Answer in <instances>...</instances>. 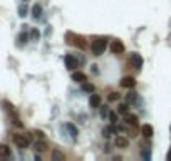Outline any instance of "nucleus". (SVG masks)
<instances>
[{
    "mask_svg": "<svg viewBox=\"0 0 171 161\" xmlns=\"http://www.w3.org/2000/svg\"><path fill=\"white\" fill-rule=\"evenodd\" d=\"M106 47H107V40L102 39V37H97L91 42V50H92L94 55H102Z\"/></svg>",
    "mask_w": 171,
    "mask_h": 161,
    "instance_id": "obj_1",
    "label": "nucleus"
},
{
    "mask_svg": "<svg viewBox=\"0 0 171 161\" xmlns=\"http://www.w3.org/2000/svg\"><path fill=\"white\" fill-rule=\"evenodd\" d=\"M13 143H15L17 148L25 149V148H29L30 141H29V138H27L25 134H15V136H13Z\"/></svg>",
    "mask_w": 171,
    "mask_h": 161,
    "instance_id": "obj_2",
    "label": "nucleus"
},
{
    "mask_svg": "<svg viewBox=\"0 0 171 161\" xmlns=\"http://www.w3.org/2000/svg\"><path fill=\"white\" fill-rule=\"evenodd\" d=\"M129 62H131V66H133L134 69H141V67H143V57H141L139 54L133 52V54H131Z\"/></svg>",
    "mask_w": 171,
    "mask_h": 161,
    "instance_id": "obj_3",
    "label": "nucleus"
},
{
    "mask_svg": "<svg viewBox=\"0 0 171 161\" xmlns=\"http://www.w3.org/2000/svg\"><path fill=\"white\" fill-rule=\"evenodd\" d=\"M64 62H66V67L69 70H74L77 69V59L74 55H70V54H67L66 57H64Z\"/></svg>",
    "mask_w": 171,
    "mask_h": 161,
    "instance_id": "obj_4",
    "label": "nucleus"
},
{
    "mask_svg": "<svg viewBox=\"0 0 171 161\" xmlns=\"http://www.w3.org/2000/svg\"><path fill=\"white\" fill-rule=\"evenodd\" d=\"M121 86L126 87V89H133L134 86H136V79H134L133 76H126L121 79Z\"/></svg>",
    "mask_w": 171,
    "mask_h": 161,
    "instance_id": "obj_5",
    "label": "nucleus"
},
{
    "mask_svg": "<svg viewBox=\"0 0 171 161\" xmlns=\"http://www.w3.org/2000/svg\"><path fill=\"white\" fill-rule=\"evenodd\" d=\"M111 52L112 54H123L124 52V44L121 40H112L111 42Z\"/></svg>",
    "mask_w": 171,
    "mask_h": 161,
    "instance_id": "obj_6",
    "label": "nucleus"
},
{
    "mask_svg": "<svg viewBox=\"0 0 171 161\" xmlns=\"http://www.w3.org/2000/svg\"><path fill=\"white\" fill-rule=\"evenodd\" d=\"M101 102H102V99H101L99 94H91V97H89V106L91 107L97 109V107H101Z\"/></svg>",
    "mask_w": 171,
    "mask_h": 161,
    "instance_id": "obj_7",
    "label": "nucleus"
},
{
    "mask_svg": "<svg viewBox=\"0 0 171 161\" xmlns=\"http://www.w3.org/2000/svg\"><path fill=\"white\" fill-rule=\"evenodd\" d=\"M74 45L76 47H79V49H87V42H86V39H84L82 35H74Z\"/></svg>",
    "mask_w": 171,
    "mask_h": 161,
    "instance_id": "obj_8",
    "label": "nucleus"
},
{
    "mask_svg": "<svg viewBox=\"0 0 171 161\" xmlns=\"http://www.w3.org/2000/svg\"><path fill=\"white\" fill-rule=\"evenodd\" d=\"M124 121H126V124H129V126H133V127L137 126V116H134V114L126 113L124 114Z\"/></svg>",
    "mask_w": 171,
    "mask_h": 161,
    "instance_id": "obj_9",
    "label": "nucleus"
},
{
    "mask_svg": "<svg viewBox=\"0 0 171 161\" xmlns=\"http://www.w3.org/2000/svg\"><path fill=\"white\" fill-rule=\"evenodd\" d=\"M141 133H143V136L151 138L154 134V129H153V126H151V124H143V126H141Z\"/></svg>",
    "mask_w": 171,
    "mask_h": 161,
    "instance_id": "obj_10",
    "label": "nucleus"
},
{
    "mask_svg": "<svg viewBox=\"0 0 171 161\" xmlns=\"http://www.w3.org/2000/svg\"><path fill=\"white\" fill-rule=\"evenodd\" d=\"M72 80H76V82H80V84H82V82H86V80H87V76H86L84 72H80V70H77V72L72 74Z\"/></svg>",
    "mask_w": 171,
    "mask_h": 161,
    "instance_id": "obj_11",
    "label": "nucleus"
},
{
    "mask_svg": "<svg viewBox=\"0 0 171 161\" xmlns=\"http://www.w3.org/2000/svg\"><path fill=\"white\" fill-rule=\"evenodd\" d=\"M114 144H116L117 148H123V149L129 146V143H127V139H126L124 136H117L116 139H114Z\"/></svg>",
    "mask_w": 171,
    "mask_h": 161,
    "instance_id": "obj_12",
    "label": "nucleus"
},
{
    "mask_svg": "<svg viewBox=\"0 0 171 161\" xmlns=\"http://www.w3.org/2000/svg\"><path fill=\"white\" fill-rule=\"evenodd\" d=\"M34 148H35V151H39V153H44V151H47V148H49V146H47V143H45V141H42V139H40V141H35Z\"/></svg>",
    "mask_w": 171,
    "mask_h": 161,
    "instance_id": "obj_13",
    "label": "nucleus"
},
{
    "mask_svg": "<svg viewBox=\"0 0 171 161\" xmlns=\"http://www.w3.org/2000/svg\"><path fill=\"white\" fill-rule=\"evenodd\" d=\"M10 156V148L7 144H0V158H9Z\"/></svg>",
    "mask_w": 171,
    "mask_h": 161,
    "instance_id": "obj_14",
    "label": "nucleus"
},
{
    "mask_svg": "<svg viewBox=\"0 0 171 161\" xmlns=\"http://www.w3.org/2000/svg\"><path fill=\"white\" fill-rule=\"evenodd\" d=\"M66 129L69 131V134H70L72 138H77V134H79V133H77V127L74 126V124H70V123L66 124Z\"/></svg>",
    "mask_w": 171,
    "mask_h": 161,
    "instance_id": "obj_15",
    "label": "nucleus"
},
{
    "mask_svg": "<svg viewBox=\"0 0 171 161\" xmlns=\"http://www.w3.org/2000/svg\"><path fill=\"white\" fill-rule=\"evenodd\" d=\"M32 15H34V19H39V17L42 15V7H40L39 3L32 7Z\"/></svg>",
    "mask_w": 171,
    "mask_h": 161,
    "instance_id": "obj_16",
    "label": "nucleus"
},
{
    "mask_svg": "<svg viewBox=\"0 0 171 161\" xmlns=\"http://www.w3.org/2000/svg\"><path fill=\"white\" fill-rule=\"evenodd\" d=\"M52 158H54L55 161H64V159H66V156H64V154L60 153L59 149H54V151H52Z\"/></svg>",
    "mask_w": 171,
    "mask_h": 161,
    "instance_id": "obj_17",
    "label": "nucleus"
},
{
    "mask_svg": "<svg viewBox=\"0 0 171 161\" xmlns=\"http://www.w3.org/2000/svg\"><path fill=\"white\" fill-rule=\"evenodd\" d=\"M82 89L86 91V92H92V91H94V86H92V84H89V82L86 80V82H82Z\"/></svg>",
    "mask_w": 171,
    "mask_h": 161,
    "instance_id": "obj_18",
    "label": "nucleus"
},
{
    "mask_svg": "<svg viewBox=\"0 0 171 161\" xmlns=\"http://www.w3.org/2000/svg\"><path fill=\"white\" fill-rule=\"evenodd\" d=\"M107 99H109L111 102H116V101H119V94H117V92H109Z\"/></svg>",
    "mask_w": 171,
    "mask_h": 161,
    "instance_id": "obj_19",
    "label": "nucleus"
},
{
    "mask_svg": "<svg viewBox=\"0 0 171 161\" xmlns=\"http://www.w3.org/2000/svg\"><path fill=\"white\" fill-rule=\"evenodd\" d=\"M117 113H121V114H126V113H127V104H121V106L117 107Z\"/></svg>",
    "mask_w": 171,
    "mask_h": 161,
    "instance_id": "obj_20",
    "label": "nucleus"
},
{
    "mask_svg": "<svg viewBox=\"0 0 171 161\" xmlns=\"http://www.w3.org/2000/svg\"><path fill=\"white\" fill-rule=\"evenodd\" d=\"M141 156H143L144 159H149V158H151V153H149V149H143V151H141Z\"/></svg>",
    "mask_w": 171,
    "mask_h": 161,
    "instance_id": "obj_21",
    "label": "nucleus"
},
{
    "mask_svg": "<svg viewBox=\"0 0 171 161\" xmlns=\"http://www.w3.org/2000/svg\"><path fill=\"white\" fill-rule=\"evenodd\" d=\"M109 119H111V123L116 124L117 123V114L116 113H109Z\"/></svg>",
    "mask_w": 171,
    "mask_h": 161,
    "instance_id": "obj_22",
    "label": "nucleus"
},
{
    "mask_svg": "<svg viewBox=\"0 0 171 161\" xmlns=\"http://www.w3.org/2000/svg\"><path fill=\"white\" fill-rule=\"evenodd\" d=\"M34 134H35V138H39V139H44V136H45V134L42 133V131H34Z\"/></svg>",
    "mask_w": 171,
    "mask_h": 161,
    "instance_id": "obj_23",
    "label": "nucleus"
},
{
    "mask_svg": "<svg viewBox=\"0 0 171 161\" xmlns=\"http://www.w3.org/2000/svg\"><path fill=\"white\" fill-rule=\"evenodd\" d=\"M25 15H27V9L23 5V7H20V17H25Z\"/></svg>",
    "mask_w": 171,
    "mask_h": 161,
    "instance_id": "obj_24",
    "label": "nucleus"
},
{
    "mask_svg": "<svg viewBox=\"0 0 171 161\" xmlns=\"http://www.w3.org/2000/svg\"><path fill=\"white\" fill-rule=\"evenodd\" d=\"M134 99H136V94H134V92L127 94V101H134Z\"/></svg>",
    "mask_w": 171,
    "mask_h": 161,
    "instance_id": "obj_25",
    "label": "nucleus"
},
{
    "mask_svg": "<svg viewBox=\"0 0 171 161\" xmlns=\"http://www.w3.org/2000/svg\"><path fill=\"white\" fill-rule=\"evenodd\" d=\"M19 39H20V42H25V40H27V34H20Z\"/></svg>",
    "mask_w": 171,
    "mask_h": 161,
    "instance_id": "obj_26",
    "label": "nucleus"
},
{
    "mask_svg": "<svg viewBox=\"0 0 171 161\" xmlns=\"http://www.w3.org/2000/svg\"><path fill=\"white\" fill-rule=\"evenodd\" d=\"M32 37H34V39H39V32H37L35 29L32 30Z\"/></svg>",
    "mask_w": 171,
    "mask_h": 161,
    "instance_id": "obj_27",
    "label": "nucleus"
},
{
    "mask_svg": "<svg viewBox=\"0 0 171 161\" xmlns=\"http://www.w3.org/2000/svg\"><path fill=\"white\" fill-rule=\"evenodd\" d=\"M101 114H102V116H107L109 113H107V109H106V107H102V109H101Z\"/></svg>",
    "mask_w": 171,
    "mask_h": 161,
    "instance_id": "obj_28",
    "label": "nucleus"
},
{
    "mask_svg": "<svg viewBox=\"0 0 171 161\" xmlns=\"http://www.w3.org/2000/svg\"><path fill=\"white\" fill-rule=\"evenodd\" d=\"M166 158H168V161H171V151L168 153V156H166Z\"/></svg>",
    "mask_w": 171,
    "mask_h": 161,
    "instance_id": "obj_29",
    "label": "nucleus"
},
{
    "mask_svg": "<svg viewBox=\"0 0 171 161\" xmlns=\"http://www.w3.org/2000/svg\"><path fill=\"white\" fill-rule=\"evenodd\" d=\"M23 2H27V0H23Z\"/></svg>",
    "mask_w": 171,
    "mask_h": 161,
    "instance_id": "obj_30",
    "label": "nucleus"
}]
</instances>
